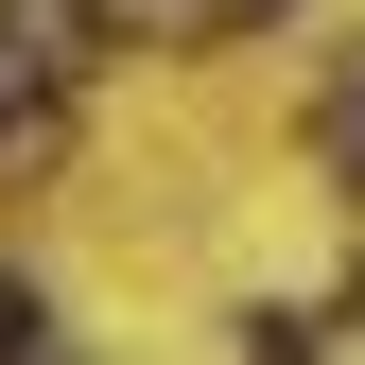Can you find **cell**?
I'll use <instances>...</instances> for the list:
<instances>
[{
  "mask_svg": "<svg viewBox=\"0 0 365 365\" xmlns=\"http://www.w3.org/2000/svg\"><path fill=\"white\" fill-rule=\"evenodd\" d=\"M35 331H53V313H35L18 279H0V365H35Z\"/></svg>",
  "mask_w": 365,
  "mask_h": 365,
  "instance_id": "cell-1",
  "label": "cell"
},
{
  "mask_svg": "<svg viewBox=\"0 0 365 365\" xmlns=\"http://www.w3.org/2000/svg\"><path fill=\"white\" fill-rule=\"evenodd\" d=\"M331 157H348V174H365V70H348V87H331Z\"/></svg>",
  "mask_w": 365,
  "mask_h": 365,
  "instance_id": "cell-2",
  "label": "cell"
},
{
  "mask_svg": "<svg viewBox=\"0 0 365 365\" xmlns=\"http://www.w3.org/2000/svg\"><path fill=\"white\" fill-rule=\"evenodd\" d=\"M122 18H261V0H122Z\"/></svg>",
  "mask_w": 365,
  "mask_h": 365,
  "instance_id": "cell-3",
  "label": "cell"
}]
</instances>
